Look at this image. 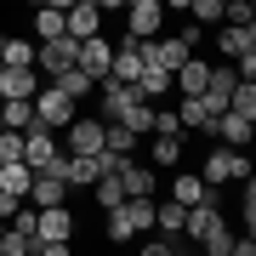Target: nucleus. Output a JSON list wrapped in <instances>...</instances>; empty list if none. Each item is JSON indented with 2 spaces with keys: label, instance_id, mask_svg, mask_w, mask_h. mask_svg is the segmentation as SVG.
Listing matches in <instances>:
<instances>
[{
  "label": "nucleus",
  "instance_id": "a878e982",
  "mask_svg": "<svg viewBox=\"0 0 256 256\" xmlns=\"http://www.w3.org/2000/svg\"><path fill=\"white\" fill-rule=\"evenodd\" d=\"M57 86H63V92H68L74 102H86V97H92V92H97V80H92V74H86L80 63H74V68H63V74H57Z\"/></svg>",
  "mask_w": 256,
  "mask_h": 256
},
{
  "label": "nucleus",
  "instance_id": "c756f323",
  "mask_svg": "<svg viewBox=\"0 0 256 256\" xmlns=\"http://www.w3.org/2000/svg\"><path fill=\"white\" fill-rule=\"evenodd\" d=\"M126 210H131V222H137V234H154V194H131Z\"/></svg>",
  "mask_w": 256,
  "mask_h": 256
},
{
  "label": "nucleus",
  "instance_id": "0eeeda50",
  "mask_svg": "<svg viewBox=\"0 0 256 256\" xmlns=\"http://www.w3.org/2000/svg\"><path fill=\"white\" fill-rule=\"evenodd\" d=\"M52 154H57V131L34 120V126L23 131V165H28V171H46V165H52Z\"/></svg>",
  "mask_w": 256,
  "mask_h": 256
},
{
  "label": "nucleus",
  "instance_id": "e433bc0d",
  "mask_svg": "<svg viewBox=\"0 0 256 256\" xmlns=\"http://www.w3.org/2000/svg\"><path fill=\"white\" fill-rule=\"evenodd\" d=\"M0 256H28V234H18L6 222V234H0Z\"/></svg>",
  "mask_w": 256,
  "mask_h": 256
},
{
  "label": "nucleus",
  "instance_id": "4c0bfd02",
  "mask_svg": "<svg viewBox=\"0 0 256 256\" xmlns=\"http://www.w3.org/2000/svg\"><path fill=\"white\" fill-rule=\"evenodd\" d=\"M28 256H68V239H28Z\"/></svg>",
  "mask_w": 256,
  "mask_h": 256
},
{
  "label": "nucleus",
  "instance_id": "dca6fc26",
  "mask_svg": "<svg viewBox=\"0 0 256 256\" xmlns=\"http://www.w3.org/2000/svg\"><path fill=\"white\" fill-rule=\"evenodd\" d=\"M148 160L154 165H182V131H148Z\"/></svg>",
  "mask_w": 256,
  "mask_h": 256
},
{
  "label": "nucleus",
  "instance_id": "a18cd8bd",
  "mask_svg": "<svg viewBox=\"0 0 256 256\" xmlns=\"http://www.w3.org/2000/svg\"><path fill=\"white\" fill-rule=\"evenodd\" d=\"M228 256H256V234H245V239H234V250Z\"/></svg>",
  "mask_w": 256,
  "mask_h": 256
},
{
  "label": "nucleus",
  "instance_id": "412c9836",
  "mask_svg": "<svg viewBox=\"0 0 256 256\" xmlns=\"http://www.w3.org/2000/svg\"><path fill=\"white\" fill-rule=\"evenodd\" d=\"M120 182H126V194H154L160 176H154V165H137V154H131L126 165H120Z\"/></svg>",
  "mask_w": 256,
  "mask_h": 256
},
{
  "label": "nucleus",
  "instance_id": "c85d7f7f",
  "mask_svg": "<svg viewBox=\"0 0 256 256\" xmlns=\"http://www.w3.org/2000/svg\"><path fill=\"white\" fill-rule=\"evenodd\" d=\"M28 182H34V171H28L23 160H12V165H0V188H12V194H23V200H28Z\"/></svg>",
  "mask_w": 256,
  "mask_h": 256
},
{
  "label": "nucleus",
  "instance_id": "ddd939ff",
  "mask_svg": "<svg viewBox=\"0 0 256 256\" xmlns=\"http://www.w3.org/2000/svg\"><path fill=\"white\" fill-rule=\"evenodd\" d=\"M68 176H57V171H34V182H28V200L34 205H68Z\"/></svg>",
  "mask_w": 256,
  "mask_h": 256
},
{
  "label": "nucleus",
  "instance_id": "423d86ee",
  "mask_svg": "<svg viewBox=\"0 0 256 256\" xmlns=\"http://www.w3.org/2000/svg\"><path fill=\"white\" fill-rule=\"evenodd\" d=\"M102 142H108V120H68V154H102Z\"/></svg>",
  "mask_w": 256,
  "mask_h": 256
},
{
  "label": "nucleus",
  "instance_id": "f704fd0d",
  "mask_svg": "<svg viewBox=\"0 0 256 256\" xmlns=\"http://www.w3.org/2000/svg\"><path fill=\"white\" fill-rule=\"evenodd\" d=\"M222 12H228V0H194V6H188V18L210 28V23H222Z\"/></svg>",
  "mask_w": 256,
  "mask_h": 256
},
{
  "label": "nucleus",
  "instance_id": "f3484780",
  "mask_svg": "<svg viewBox=\"0 0 256 256\" xmlns=\"http://www.w3.org/2000/svg\"><path fill=\"white\" fill-rule=\"evenodd\" d=\"M205 80H210V63H200V57H182V68H176V92H182V97H200L205 92Z\"/></svg>",
  "mask_w": 256,
  "mask_h": 256
},
{
  "label": "nucleus",
  "instance_id": "7ed1b4c3",
  "mask_svg": "<svg viewBox=\"0 0 256 256\" xmlns=\"http://www.w3.org/2000/svg\"><path fill=\"white\" fill-rule=\"evenodd\" d=\"M80 63V40L74 34H57V40H40V52H34V68L46 74V80H57L63 68Z\"/></svg>",
  "mask_w": 256,
  "mask_h": 256
},
{
  "label": "nucleus",
  "instance_id": "09e8293b",
  "mask_svg": "<svg viewBox=\"0 0 256 256\" xmlns=\"http://www.w3.org/2000/svg\"><path fill=\"white\" fill-rule=\"evenodd\" d=\"M46 6H57V12H68V6H74V0H46Z\"/></svg>",
  "mask_w": 256,
  "mask_h": 256
},
{
  "label": "nucleus",
  "instance_id": "aec40b11",
  "mask_svg": "<svg viewBox=\"0 0 256 256\" xmlns=\"http://www.w3.org/2000/svg\"><path fill=\"white\" fill-rule=\"evenodd\" d=\"M0 126L28 131V126H34V97H0Z\"/></svg>",
  "mask_w": 256,
  "mask_h": 256
},
{
  "label": "nucleus",
  "instance_id": "72a5a7b5",
  "mask_svg": "<svg viewBox=\"0 0 256 256\" xmlns=\"http://www.w3.org/2000/svg\"><path fill=\"white\" fill-rule=\"evenodd\" d=\"M108 239H120V245H126V239H137V222H131V210H126V205H114V210H108Z\"/></svg>",
  "mask_w": 256,
  "mask_h": 256
},
{
  "label": "nucleus",
  "instance_id": "f8f14e48",
  "mask_svg": "<svg viewBox=\"0 0 256 256\" xmlns=\"http://www.w3.org/2000/svg\"><path fill=\"white\" fill-rule=\"evenodd\" d=\"M210 137L228 142V148H250V120H245V114H234V108H222L216 120H210Z\"/></svg>",
  "mask_w": 256,
  "mask_h": 256
},
{
  "label": "nucleus",
  "instance_id": "2eb2a0df",
  "mask_svg": "<svg viewBox=\"0 0 256 256\" xmlns=\"http://www.w3.org/2000/svg\"><path fill=\"white\" fill-rule=\"evenodd\" d=\"M142 57H148V63H165V68L176 74V68H182V57H188V46H182L176 34H171V40L160 34V40H142Z\"/></svg>",
  "mask_w": 256,
  "mask_h": 256
},
{
  "label": "nucleus",
  "instance_id": "c9c22d12",
  "mask_svg": "<svg viewBox=\"0 0 256 256\" xmlns=\"http://www.w3.org/2000/svg\"><path fill=\"white\" fill-rule=\"evenodd\" d=\"M0 160H23V131H12V126H0Z\"/></svg>",
  "mask_w": 256,
  "mask_h": 256
},
{
  "label": "nucleus",
  "instance_id": "37998d69",
  "mask_svg": "<svg viewBox=\"0 0 256 256\" xmlns=\"http://www.w3.org/2000/svg\"><path fill=\"white\" fill-rule=\"evenodd\" d=\"M205 250H210V256H228V250H234V239H228V228H222L216 239H205Z\"/></svg>",
  "mask_w": 256,
  "mask_h": 256
},
{
  "label": "nucleus",
  "instance_id": "cd10ccee",
  "mask_svg": "<svg viewBox=\"0 0 256 256\" xmlns=\"http://www.w3.org/2000/svg\"><path fill=\"white\" fill-rule=\"evenodd\" d=\"M34 52H40V40H18V34L0 40V63H34Z\"/></svg>",
  "mask_w": 256,
  "mask_h": 256
},
{
  "label": "nucleus",
  "instance_id": "79ce46f5",
  "mask_svg": "<svg viewBox=\"0 0 256 256\" xmlns=\"http://www.w3.org/2000/svg\"><path fill=\"white\" fill-rule=\"evenodd\" d=\"M23 205V194H12V188H0V222H6L12 216V210H18Z\"/></svg>",
  "mask_w": 256,
  "mask_h": 256
},
{
  "label": "nucleus",
  "instance_id": "f03ea898",
  "mask_svg": "<svg viewBox=\"0 0 256 256\" xmlns=\"http://www.w3.org/2000/svg\"><path fill=\"white\" fill-rule=\"evenodd\" d=\"M205 182L210 188H222V182H245V176H250V160L245 154H234V148L228 142H222V148H210V154H205Z\"/></svg>",
  "mask_w": 256,
  "mask_h": 256
},
{
  "label": "nucleus",
  "instance_id": "2f4dec72",
  "mask_svg": "<svg viewBox=\"0 0 256 256\" xmlns=\"http://www.w3.org/2000/svg\"><path fill=\"white\" fill-rule=\"evenodd\" d=\"M188 234H160V239H142V256H182Z\"/></svg>",
  "mask_w": 256,
  "mask_h": 256
},
{
  "label": "nucleus",
  "instance_id": "a19ab883",
  "mask_svg": "<svg viewBox=\"0 0 256 256\" xmlns=\"http://www.w3.org/2000/svg\"><path fill=\"white\" fill-rule=\"evenodd\" d=\"M154 131H182V120H176V108H154Z\"/></svg>",
  "mask_w": 256,
  "mask_h": 256
},
{
  "label": "nucleus",
  "instance_id": "f257e3e1",
  "mask_svg": "<svg viewBox=\"0 0 256 256\" xmlns=\"http://www.w3.org/2000/svg\"><path fill=\"white\" fill-rule=\"evenodd\" d=\"M80 114V102H74L57 80H40V92H34V120L40 126H52V131H68V120Z\"/></svg>",
  "mask_w": 256,
  "mask_h": 256
},
{
  "label": "nucleus",
  "instance_id": "1a4fd4ad",
  "mask_svg": "<svg viewBox=\"0 0 256 256\" xmlns=\"http://www.w3.org/2000/svg\"><path fill=\"white\" fill-rule=\"evenodd\" d=\"M63 23H68L74 40H92V34H102V6L97 0H74V6L63 12Z\"/></svg>",
  "mask_w": 256,
  "mask_h": 256
},
{
  "label": "nucleus",
  "instance_id": "603ef678",
  "mask_svg": "<svg viewBox=\"0 0 256 256\" xmlns=\"http://www.w3.org/2000/svg\"><path fill=\"white\" fill-rule=\"evenodd\" d=\"M0 165H6V160H0Z\"/></svg>",
  "mask_w": 256,
  "mask_h": 256
},
{
  "label": "nucleus",
  "instance_id": "7c9ffc66",
  "mask_svg": "<svg viewBox=\"0 0 256 256\" xmlns=\"http://www.w3.org/2000/svg\"><path fill=\"white\" fill-rule=\"evenodd\" d=\"M102 148H108V154H120V160H131V154H137V131L114 120V126H108V142H102Z\"/></svg>",
  "mask_w": 256,
  "mask_h": 256
},
{
  "label": "nucleus",
  "instance_id": "473e14b6",
  "mask_svg": "<svg viewBox=\"0 0 256 256\" xmlns=\"http://www.w3.org/2000/svg\"><path fill=\"white\" fill-rule=\"evenodd\" d=\"M228 108H234V114H245V120H256V80H239V86H234Z\"/></svg>",
  "mask_w": 256,
  "mask_h": 256
},
{
  "label": "nucleus",
  "instance_id": "9b49d317",
  "mask_svg": "<svg viewBox=\"0 0 256 256\" xmlns=\"http://www.w3.org/2000/svg\"><path fill=\"white\" fill-rule=\"evenodd\" d=\"M80 68H86V74H92V80L102 86V80H108V68H114V46H108L102 34L80 40Z\"/></svg>",
  "mask_w": 256,
  "mask_h": 256
},
{
  "label": "nucleus",
  "instance_id": "3c124183",
  "mask_svg": "<svg viewBox=\"0 0 256 256\" xmlns=\"http://www.w3.org/2000/svg\"><path fill=\"white\" fill-rule=\"evenodd\" d=\"M0 234H6V222H0Z\"/></svg>",
  "mask_w": 256,
  "mask_h": 256
},
{
  "label": "nucleus",
  "instance_id": "5701e85b",
  "mask_svg": "<svg viewBox=\"0 0 256 256\" xmlns=\"http://www.w3.org/2000/svg\"><path fill=\"white\" fill-rule=\"evenodd\" d=\"M176 120H182V131H205V137H210V120H216V114L205 108V97H182V102H176Z\"/></svg>",
  "mask_w": 256,
  "mask_h": 256
},
{
  "label": "nucleus",
  "instance_id": "b1692460",
  "mask_svg": "<svg viewBox=\"0 0 256 256\" xmlns=\"http://www.w3.org/2000/svg\"><path fill=\"white\" fill-rule=\"evenodd\" d=\"M182 216H188L182 200H154V234H182Z\"/></svg>",
  "mask_w": 256,
  "mask_h": 256
},
{
  "label": "nucleus",
  "instance_id": "de8ad7c7",
  "mask_svg": "<svg viewBox=\"0 0 256 256\" xmlns=\"http://www.w3.org/2000/svg\"><path fill=\"white\" fill-rule=\"evenodd\" d=\"M97 6H102V12H126L131 0H97Z\"/></svg>",
  "mask_w": 256,
  "mask_h": 256
},
{
  "label": "nucleus",
  "instance_id": "393cba45",
  "mask_svg": "<svg viewBox=\"0 0 256 256\" xmlns=\"http://www.w3.org/2000/svg\"><path fill=\"white\" fill-rule=\"evenodd\" d=\"M205 194H210V182H205L200 171H176V182H171V200H182V205H200Z\"/></svg>",
  "mask_w": 256,
  "mask_h": 256
},
{
  "label": "nucleus",
  "instance_id": "4be33fe9",
  "mask_svg": "<svg viewBox=\"0 0 256 256\" xmlns=\"http://www.w3.org/2000/svg\"><path fill=\"white\" fill-rule=\"evenodd\" d=\"M92 200H97L102 210H114V205H126L131 194H126V182H120V171H102L97 182H92Z\"/></svg>",
  "mask_w": 256,
  "mask_h": 256
},
{
  "label": "nucleus",
  "instance_id": "a211bd4d",
  "mask_svg": "<svg viewBox=\"0 0 256 256\" xmlns=\"http://www.w3.org/2000/svg\"><path fill=\"white\" fill-rule=\"evenodd\" d=\"M216 52L228 57V63L245 57V52H250V28H245V23H216Z\"/></svg>",
  "mask_w": 256,
  "mask_h": 256
},
{
  "label": "nucleus",
  "instance_id": "58836bf2",
  "mask_svg": "<svg viewBox=\"0 0 256 256\" xmlns=\"http://www.w3.org/2000/svg\"><path fill=\"white\" fill-rule=\"evenodd\" d=\"M250 18H256L250 0H228V12H222V23H250Z\"/></svg>",
  "mask_w": 256,
  "mask_h": 256
},
{
  "label": "nucleus",
  "instance_id": "c03bdc74",
  "mask_svg": "<svg viewBox=\"0 0 256 256\" xmlns=\"http://www.w3.org/2000/svg\"><path fill=\"white\" fill-rule=\"evenodd\" d=\"M234 68H239V80H256V52H245V57H234Z\"/></svg>",
  "mask_w": 256,
  "mask_h": 256
},
{
  "label": "nucleus",
  "instance_id": "39448f33",
  "mask_svg": "<svg viewBox=\"0 0 256 256\" xmlns=\"http://www.w3.org/2000/svg\"><path fill=\"white\" fill-rule=\"evenodd\" d=\"M160 28H165V6L160 0H131L126 6V34L131 40H160Z\"/></svg>",
  "mask_w": 256,
  "mask_h": 256
},
{
  "label": "nucleus",
  "instance_id": "49530a36",
  "mask_svg": "<svg viewBox=\"0 0 256 256\" xmlns=\"http://www.w3.org/2000/svg\"><path fill=\"white\" fill-rule=\"evenodd\" d=\"M160 6H165V12H188L194 0H160Z\"/></svg>",
  "mask_w": 256,
  "mask_h": 256
},
{
  "label": "nucleus",
  "instance_id": "9d476101",
  "mask_svg": "<svg viewBox=\"0 0 256 256\" xmlns=\"http://www.w3.org/2000/svg\"><path fill=\"white\" fill-rule=\"evenodd\" d=\"M142 40H131L126 34V46H114V68H108V80H120V86H137V74H142Z\"/></svg>",
  "mask_w": 256,
  "mask_h": 256
},
{
  "label": "nucleus",
  "instance_id": "4468645a",
  "mask_svg": "<svg viewBox=\"0 0 256 256\" xmlns=\"http://www.w3.org/2000/svg\"><path fill=\"white\" fill-rule=\"evenodd\" d=\"M68 234H74V216H68V205H40L34 239H68Z\"/></svg>",
  "mask_w": 256,
  "mask_h": 256
},
{
  "label": "nucleus",
  "instance_id": "20e7f679",
  "mask_svg": "<svg viewBox=\"0 0 256 256\" xmlns=\"http://www.w3.org/2000/svg\"><path fill=\"white\" fill-rule=\"evenodd\" d=\"M222 228H228V222H222V205H216V188H210V194H205L200 205H188V216H182V234H188V239H200V245H205V239H216Z\"/></svg>",
  "mask_w": 256,
  "mask_h": 256
},
{
  "label": "nucleus",
  "instance_id": "bb28decb",
  "mask_svg": "<svg viewBox=\"0 0 256 256\" xmlns=\"http://www.w3.org/2000/svg\"><path fill=\"white\" fill-rule=\"evenodd\" d=\"M57 34H68L63 12L57 6H34V40H57Z\"/></svg>",
  "mask_w": 256,
  "mask_h": 256
},
{
  "label": "nucleus",
  "instance_id": "ea45409f",
  "mask_svg": "<svg viewBox=\"0 0 256 256\" xmlns=\"http://www.w3.org/2000/svg\"><path fill=\"white\" fill-rule=\"evenodd\" d=\"M176 40H182V46L194 52V46H200V40H205V23H194V18H188V23H182V34H176Z\"/></svg>",
  "mask_w": 256,
  "mask_h": 256
},
{
  "label": "nucleus",
  "instance_id": "6ab92c4d",
  "mask_svg": "<svg viewBox=\"0 0 256 256\" xmlns=\"http://www.w3.org/2000/svg\"><path fill=\"white\" fill-rule=\"evenodd\" d=\"M137 92H142V97H165V92H176V74L165 68V63H142V74H137Z\"/></svg>",
  "mask_w": 256,
  "mask_h": 256
},
{
  "label": "nucleus",
  "instance_id": "6e6552de",
  "mask_svg": "<svg viewBox=\"0 0 256 256\" xmlns=\"http://www.w3.org/2000/svg\"><path fill=\"white\" fill-rule=\"evenodd\" d=\"M34 92H40L34 63H0V97H34Z\"/></svg>",
  "mask_w": 256,
  "mask_h": 256
},
{
  "label": "nucleus",
  "instance_id": "8fccbe9b",
  "mask_svg": "<svg viewBox=\"0 0 256 256\" xmlns=\"http://www.w3.org/2000/svg\"><path fill=\"white\" fill-rule=\"evenodd\" d=\"M23 6H46V0H23Z\"/></svg>",
  "mask_w": 256,
  "mask_h": 256
}]
</instances>
